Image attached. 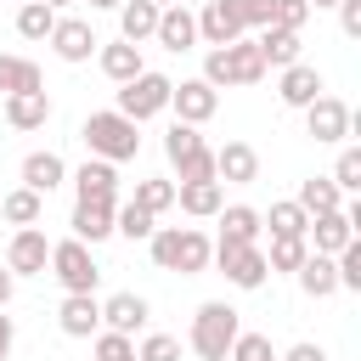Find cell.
Instances as JSON below:
<instances>
[{
  "label": "cell",
  "instance_id": "obj_8",
  "mask_svg": "<svg viewBox=\"0 0 361 361\" xmlns=\"http://www.w3.org/2000/svg\"><path fill=\"white\" fill-rule=\"evenodd\" d=\"M51 271H56V282L68 293H96V282H102V271L90 259V243H79V237L51 243Z\"/></svg>",
  "mask_w": 361,
  "mask_h": 361
},
{
  "label": "cell",
  "instance_id": "obj_2",
  "mask_svg": "<svg viewBox=\"0 0 361 361\" xmlns=\"http://www.w3.org/2000/svg\"><path fill=\"white\" fill-rule=\"evenodd\" d=\"M141 124L135 118H124L118 107H102V113H90L85 124H79V135H85V147H90V158H107V164H124V158H135L141 152V135H135Z\"/></svg>",
  "mask_w": 361,
  "mask_h": 361
},
{
  "label": "cell",
  "instance_id": "obj_45",
  "mask_svg": "<svg viewBox=\"0 0 361 361\" xmlns=\"http://www.w3.org/2000/svg\"><path fill=\"white\" fill-rule=\"evenodd\" d=\"M282 361H327V350H322V344H310V338H305V344H293V350H288V355H282Z\"/></svg>",
  "mask_w": 361,
  "mask_h": 361
},
{
  "label": "cell",
  "instance_id": "obj_14",
  "mask_svg": "<svg viewBox=\"0 0 361 361\" xmlns=\"http://www.w3.org/2000/svg\"><path fill=\"white\" fill-rule=\"evenodd\" d=\"M113 209H118L113 197H79V203H73V220H68L73 237L90 243V248H96L102 237H113Z\"/></svg>",
  "mask_w": 361,
  "mask_h": 361
},
{
  "label": "cell",
  "instance_id": "obj_9",
  "mask_svg": "<svg viewBox=\"0 0 361 361\" xmlns=\"http://www.w3.org/2000/svg\"><path fill=\"white\" fill-rule=\"evenodd\" d=\"M45 265H51V237L39 226H17L11 248H6V271L11 276H45Z\"/></svg>",
  "mask_w": 361,
  "mask_h": 361
},
{
  "label": "cell",
  "instance_id": "obj_38",
  "mask_svg": "<svg viewBox=\"0 0 361 361\" xmlns=\"http://www.w3.org/2000/svg\"><path fill=\"white\" fill-rule=\"evenodd\" d=\"M96 361H130L135 355V338L130 333H113V327H96Z\"/></svg>",
  "mask_w": 361,
  "mask_h": 361
},
{
  "label": "cell",
  "instance_id": "obj_27",
  "mask_svg": "<svg viewBox=\"0 0 361 361\" xmlns=\"http://www.w3.org/2000/svg\"><path fill=\"white\" fill-rule=\"evenodd\" d=\"M73 192H79V197H113V192H118V164H107V158H85L79 175H73Z\"/></svg>",
  "mask_w": 361,
  "mask_h": 361
},
{
  "label": "cell",
  "instance_id": "obj_11",
  "mask_svg": "<svg viewBox=\"0 0 361 361\" xmlns=\"http://www.w3.org/2000/svg\"><path fill=\"white\" fill-rule=\"evenodd\" d=\"M192 17H197V39H209V45H231L248 34L237 0H203V11H192Z\"/></svg>",
  "mask_w": 361,
  "mask_h": 361
},
{
  "label": "cell",
  "instance_id": "obj_46",
  "mask_svg": "<svg viewBox=\"0 0 361 361\" xmlns=\"http://www.w3.org/2000/svg\"><path fill=\"white\" fill-rule=\"evenodd\" d=\"M11 344H17V327H11V316H6V310H0V361H6V355H11Z\"/></svg>",
  "mask_w": 361,
  "mask_h": 361
},
{
  "label": "cell",
  "instance_id": "obj_16",
  "mask_svg": "<svg viewBox=\"0 0 361 361\" xmlns=\"http://www.w3.org/2000/svg\"><path fill=\"white\" fill-rule=\"evenodd\" d=\"M322 90H327V85H322V73H316L310 62H288V68H282V79H276L282 107H299V113H305V107H310Z\"/></svg>",
  "mask_w": 361,
  "mask_h": 361
},
{
  "label": "cell",
  "instance_id": "obj_13",
  "mask_svg": "<svg viewBox=\"0 0 361 361\" xmlns=\"http://www.w3.org/2000/svg\"><path fill=\"white\" fill-rule=\"evenodd\" d=\"M350 124H355V113H350L338 96H327V90L305 107V130H310L316 141H344V135H350Z\"/></svg>",
  "mask_w": 361,
  "mask_h": 361
},
{
  "label": "cell",
  "instance_id": "obj_50",
  "mask_svg": "<svg viewBox=\"0 0 361 361\" xmlns=\"http://www.w3.org/2000/svg\"><path fill=\"white\" fill-rule=\"evenodd\" d=\"M45 6H51V11H62V6H73V0H45Z\"/></svg>",
  "mask_w": 361,
  "mask_h": 361
},
{
  "label": "cell",
  "instance_id": "obj_21",
  "mask_svg": "<svg viewBox=\"0 0 361 361\" xmlns=\"http://www.w3.org/2000/svg\"><path fill=\"white\" fill-rule=\"evenodd\" d=\"M293 276H299V288H305L310 299H333V293H338V265H333V254H316V248H310Z\"/></svg>",
  "mask_w": 361,
  "mask_h": 361
},
{
  "label": "cell",
  "instance_id": "obj_28",
  "mask_svg": "<svg viewBox=\"0 0 361 361\" xmlns=\"http://www.w3.org/2000/svg\"><path fill=\"white\" fill-rule=\"evenodd\" d=\"M158 11H164V6H152V0H124V6H118V39H130V45L152 39Z\"/></svg>",
  "mask_w": 361,
  "mask_h": 361
},
{
  "label": "cell",
  "instance_id": "obj_31",
  "mask_svg": "<svg viewBox=\"0 0 361 361\" xmlns=\"http://www.w3.org/2000/svg\"><path fill=\"white\" fill-rule=\"evenodd\" d=\"M39 214H45V197L28 192V186H17V192L0 197V220H11V226H39Z\"/></svg>",
  "mask_w": 361,
  "mask_h": 361
},
{
  "label": "cell",
  "instance_id": "obj_24",
  "mask_svg": "<svg viewBox=\"0 0 361 361\" xmlns=\"http://www.w3.org/2000/svg\"><path fill=\"white\" fill-rule=\"evenodd\" d=\"M62 180H68V164H62L56 152H28V158H23V186H28V192L45 197V192H56Z\"/></svg>",
  "mask_w": 361,
  "mask_h": 361
},
{
  "label": "cell",
  "instance_id": "obj_51",
  "mask_svg": "<svg viewBox=\"0 0 361 361\" xmlns=\"http://www.w3.org/2000/svg\"><path fill=\"white\" fill-rule=\"evenodd\" d=\"M152 6H169V0H152Z\"/></svg>",
  "mask_w": 361,
  "mask_h": 361
},
{
  "label": "cell",
  "instance_id": "obj_4",
  "mask_svg": "<svg viewBox=\"0 0 361 361\" xmlns=\"http://www.w3.org/2000/svg\"><path fill=\"white\" fill-rule=\"evenodd\" d=\"M243 333V322H237V310L226 305V299H209V305H197V316H192V333H186V344L203 355V361H226V350H231V338Z\"/></svg>",
  "mask_w": 361,
  "mask_h": 361
},
{
  "label": "cell",
  "instance_id": "obj_26",
  "mask_svg": "<svg viewBox=\"0 0 361 361\" xmlns=\"http://www.w3.org/2000/svg\"><path fill=\"white\" fill-rule=\"evenodd\" d=\"M254 45H259L265 68H288V62H299V51H305V45H299V34H293V28H276V23H271V28H259V34H254Z\"/></svg>",
  "mask_w": 361,
  "mask_h": 361
},
{
  "label": "cell",
  "instance_id": "obj_52",
  "mask_svg": "<svg viewBox=\"0 0 361 361\" xmlns=\"http://www.w3.org/2000/svg\"><path fill=\"white\" fill-rule=\"evenodd\" d=\"M197 6H203V0H197Z\"/></svg>",
  "mask_w": 361,
  "mask_h": 361
},
{
  "label": "cell",
  "instance_id": "obj_17",
  "mask_svg": "<svg viewBox=\"0 0 361 361\" xmlns=\"http://www.w3.org/2000/svg\"><path fill=\"white\" fill-rule=\"evenodd\" d=\"M214 180H231V186L259 180V152H254L248 141H226V147H214Z\"/></svg>",
  "mask_w": 361,
  "mask_h": 361
},
{
  "label": "cell",
  "instance_id": "obj_7",
  "mask_svg": "<svg viewBox=\"0 0 361 361\" xmlns=\"http://www.w3.org/2000/svg\"><path fill=\"white\" fill-rule=\"evenodd\" d=\"M169 73H152V68H141L135 79H124V90H118V113L124 118H135V124H147V118H158L164 107H169Z\"/></svg>",
  "mask_w": 361,
  "mask_h": 361
},
{
  "label": "cell",
  "instance_id": "obj_3",
  "mask_svg": "<svg viewBox=\"0 0 361 361\" xmlns=\"http://www.w3.org/2000/svg\"><path fill=\"white\" fill-rule=\"evenodd\" d=\"M203 79H209L214 90H226V85H259V79H265V56H259V45H254L248 34L231 39V45H209Z\"/></svg>",
  "mask_w": 361,
  "mask_h": 361
},
{
  "label": "cell",
  "instance_id": "obj_48",
  "mask_svg": "<svg viewBox=\"0 0 361 361\" xmlns=\"http://www.w3.org/2000/svg\"><path fill=\"white\" fill-rule=\"evenodd\" d=\"M124 0H90V11H118Z\"/></svg>",
  "mask_w": 361,
  "mask_h": 361
},
{
  "label": "cell",
  "instance_id": "obj_10",
  "mask_svg": "<svg viewBox=\"0 0 361 361\" xmlns=\"http://www.w3.org/2000/svg\"><path fill=\"white\" fill-rule=\"evenodd\" d=\"M169 107H175L180 124H203V118H214L220 90H214L209 79H180V85H169Z\"/></svg>",
  "mask_w": 361,
  "mask_h": 361
},
{
  "label": "cell",
  "instance_id": "obj_29",
  "mask_svg": "<svg viewBox=\"0 0 361 361\" xmlns=\"http://www.w3.org/2000/svg\"><path fill=\"white\" fill-rule=\"evenodd\" d=\"M305 214H327V209H338L344 203V192L333 186V175H310V180H299V197H293Z\"/></svg>",
  "mask_w": 361,
  "mask_h": 361
},
{
  "label": "cell",
  "instance_id": "obj_42",
  "mask_svg": "<svg viewBox=\"0 0 361 361\" xmlns=\"http://www.w3.org/2000/svg\"><path fill=\"white\" fill-rule=\"evenodd\" d=\"M305 17H310V6H305V0H271V23H276V28H293V34H299V28H305Z\"/></svg>",
  "mask_w": 361,
  "mask_h": 361
},
{
  "label": "cell",
  "instance_id": "obj_6",
  "mask_svg": "<svg viewBox=\"0 0 361 361\" xmlns=\"http://www.w3.org/2000/svg\"><path fill=\"white\" fill-rule=\"evenodd\" d=\"M214 265H220V276L231 282V288H265V276H271V265H265V248L259 243H231V237H220L214 243V254H209Z\"/></svg>",
  "mask_w": 361,
  "mask_h": 361
},
{
  "label": "cell",
  "instance_id": "obj_22",
  "mask_svg": "<svg viewBox=\"0 0 361 361\" xmlns=\"http://www.w3.org/2000/svg\"><path fill=\"white\" fill-rule=\"evenodd\" d=\"M147 316H152V310H147V299H141V293H113V299L102 305V327L130 333V338L147 327Z\"/></svg>",
  "mask_w": 361,
  "mask_h": 361
},
{
  "label": "cell",
  "instance_id": "obj_30",
  "mask_svg": "<svg viewBox=\"0 0 361 361\" xmlns=\"http://www.w3.org/2000/svg\"><path fill=\"white\" fill-rule=\"evenodd\" d=\"M259 231H265L259 209H248V203L220 209V237H231V243H259Z\"/></svg>",
  "mask_w": 361,
  "mask_h": 361
},
{
  "label": "cell",
  "instance_id": "obj_25",
  "mask_svg": "<svg viewBox=\"0 0 361 361\" xmlns=\"http://www.w3.org/2000/svg\"><path fill=\"white\" fill-rule=\"evenodd\" d=\"M175 203H180L186 214L209 220V214L226 209V192H220V180H180V186H175Z\"/></svg>",
  "mask_w": 361,
  "mask_h": 361
},
{
  "label": "cell",
  "instance_id": "obj_39",
  "mask_svg": "<svg viewBox=\"0 0 361 361\" xmlns=\"http://www.w3.org/2000/svg\"><path fill=\"white\" fill-rule=\"evenodd\" d=\"M226 361H276V350H271L265 333H237L231 350H226Z\"/></svg>",
  "mask_w": 361,
  "mask_h": 361
},
{
  "label": "cell",
  "instance_id": "obj_23",
  "mask_svg": "<svg viewBox=\"0 0 361 361\" xmlns=\"http://www.w3.org/2000/svg\"><path fill=\"white\" fill-rule=\"evenodd\" d=\"M96 62H102V73L113 79V85H124V79H135L147 62H141V45H130V39H113V45H96Z\"/></svg>",
  "mask_w": 361,
  "mask_h": 361
},
{
  "label": "cell",
  "instance_id": "obj_37",
  "mask_svg": "<svg viewBox=\"0 0 361 361\" xmlns=\"http://www.w3.org/2000/svg\"><path fill=\"white\" fill-rule=\"evenodd\" d=\"M135 203H141L147 214H164V209L175 203V180H164V175H152V180H141V186H135Z\"/></svg>",
  "mask_w": 361,
  "mask_h": 361
},
{
  "label": "cell",
  "instance_id": "obj_44",
  "mask_svg": "<svg viewBox=\"0 0 361 361\" xmlns=\"http://www.w3.org/2000/svg\"><path fill=\"white\" fill-rule=\"evenodd\" d=\"M338 23H344V34L355 39V34H361V0H338Z\"/></svg>",
  "mask_w": 361,
  "mask_h": 361
},
{
  "label": "cell",
  "instance_id": "obj_41",
  "mask_svg": "<svg viewBox=\"0 0 361 361\" xmlns=\"http://www.w3.org/2000/svg\"><path fill=\"white\" fill-rule=\"evenodd\" d=\"M135 361H180V338H169V333H147L141 350H135Z\"/></svg>",
  "mask_w": 361,
  "mask_h": 361
},
{
  "label": "cell",
  "instance_id": "obj_40",
  "mask_svg": "<svg viewBox=\"0 0 361 361\" xmlns=\"http://www.w3.org/2000/svg\"><path fill=\"white\" fill-rule=\"evenodd\" d=\"M333 186H338V192H361V147H344V152H338Z\"/></svg>",
  "mask_w": 361,
  "mask_h": 361
},
{
  "label": "cell",
  "instance_id": "obj_43",
  "mask_svg": "<svg viewBox=\"0 0 361 361\" xmlns=\"http://www.w3.org/2000/svg\"><path fill=\"white\" fill-rule=\"evenodd\" d=\"M243 28H271V0H237Z\"/></svg>",
  "mask_w": 361,
  "mask_h": 361
},
{
  "label": "cell",
  "instance_id": "obj_36",
  "mask_svg": "<svg viewBox=\"0 0 361 361\" xmlns=\"http://www.w3.org/2000/svg\"><path fill=\"white\" fill-rule=\"evenodd\" d=\"M310 254V243L305 237H276L271 231V248H265V265L271 271H299V259Z\"/></svg>",
  "mask_w": 361,
  "mask_h": 361
},
{
  "label": "cell",
  "instance_id": "obj_35",
  "mask_svg": "<svg viewBox=\"0 0 361 361\" xmlns=\"http://www.w3.org/2000/svg\"><path fill=\"white\" fill-rule=\"evenodd\" d=\"M259 220H265L276 237H305V231H310V214H305L293 197H288V203H271V214H259Z\"/></svg>",
  "mask_w": 361,
  "mask_h": 361
},
{
  "label": "cell",
  "instance_id": "obj_49",
  "mask_svg": "<svg viewBox=\"0 0 361 361\" xmlns=\"http://www.w3.org/2000/svg\"><path fill=\"white\" fill-rule=\"evenodd\" d=\"M305 6H310V11H327V6H338V0H305Z\"/></svg>",
  "mask_w": 361,
  "mask_h": 361
},
{
  "label": "cell",
  "instance_id": "obj_53",
  "mask_svg": "<svg viewBox=\"0 0 361 361\" xmlns=\"http://www.w3.org/2000/svg\"><path fill=\"white\" fill-rule=\"evenodd\" d=\"M130 361H135V355H130Z\"/></svg>",
  "mask_w": 361,
  "mask_h": 361
},
{
  "label": "cell",
  "instance_id": "obj_20",
  "mask_svg": "<svg viewBox=\"0 0 361 361\" xmlns=\"http://www.w3.org/2000/svg\"><path fill=\"white\" fill-rule=\"evenodd\" d=\"M350 237H355V226L344 220V203H338V209H327V214H310L305 243H316V254H338Z\"/></svg>",
  "mask_w": 361,
  "mask_h": 361
},
{
  "label": "cell",
  "instance_id": "obj_33",
  "mask_svg": "<svg viewBox=\"0 0 361 361\" xmlns=\"http://www.w3.org/2000/svg\"><path fill=\"white\" fill-rule=\"evenodd\" d=\"M152 220H158V214H147V209H141L135 197H130L124 209H113V231H118V237H130V243H147V237L158 231Z\"/></svg>",
  "mask_w": 361,
  "mask_h": 361
},
{
  "label": "cell",
  "instance_id": "obj_19",
  "mask_svg": "<svg viewBox=\"0 0 361 361\" xmlns=\"http://www.w3.org/2000/svg\"><path fill=\"white\" fill-rule=\"evenodd\" d=\"M51 118V96L45 90H11L6 96V124L11 130H45Z\"/></svg>",
  "mask_w": 361,
  "mask_h": 361
},
{
  "label": "cell",
  "instance_id": "obj_32",
  "mask_svg": "<svg viewBox=\"0 0 361 361\" xmlns=\"http://www.w3.org/2000/svg\"><path fill=\"white\" fill-rule=\"evenodd\" d=\"M0 90H6V96H11V90H45L39 62H28V56H0Z\"/></svg>",
  "mask_w": 361,
  "mask_h": 361
},
{
  "label": "cell",
  "instance_id": "obj_18",
  "mask_svg": "<svg viewBox=\"0 0 361 361\" xmlns=\"http://www.w3.org/2000/svg\"><path fill=\"white\" fill-rule=\"evenodd\" d=\"M56 327H62L68 338H90V333L102 327V299H96V293H68L62 310H56Z\"/></svg>",
  "mask_w": 361,
  "mask_h": 361
},
{
  "label": "cell",
  "instance_id": "obj_34",
  "mask_svg": "<svg viewBox=\"0 0 361 361\" xmlns=\"http://www.w3.org/2000/svg\"><path fill=\"white\" fill-rule=\"evenodd\" d=\"M51 28H56V11H51L45 0H23V6H17V34H23V39H45Z\"/></svg>",
  "mask_w": 361,
  "mask_h": 361
},
{
  "label": "cell",
  "instance_id": "obj_1",
  "mask_svg": "<svg viewBox=\"0 0 361 361\" xmlns=\"http://www.w3.org/2000/svg\"><path fill=\"white\" fill-rule=\"evenodd\" d=\"M147 243H152V259H158V271H180V276H197V271H209V254H214V243H209L197 226H158Z\"/></svg>",
  "mask_w": 361,
  "mask_h": 361
},
{
  "label": "cell",
  "instance_id": "obj_15",
  "mask_svg": "<svg viewBox=\"0 0 361 361\" xmlns=\"http://www.w3.org/2000/svg\"><path fill=\"white\" fill-rule=\"evenodd\" d=\"M152 39H158L164 51H192V45H197V17H192L180 0H169V6L158 11V28H152Z\"/></svg>",
  "mask_w": 361,
  "mask_h": 361
},
{
  "label": "cell",
  "instance_id": "obj_12",
  "mask_svg": "<svg viewBox=\"0 0 361 361\" xmlns=\"http://www.w3.org/2000/svg\"><path fill=\"white\" fill-rule=\"evenodd\" d=\"M45 39H51V51H56L62 62H90V56H96V45H102V39H96V28H90L85 17H56V28H51Z\"/></svg>",
  "mask_w": 361,
  "mask_h": 361
},
{
  "label": "cell",
  "instance_id": "obj_47",
  "mask_svg": "<svg viewBox=\"0 0 361 361\" xmlns=\"http://www.w3.org/2000/svg\"><path fill=\"white\" fill-rule=\"evenodd\" d=\"M11 288H17V276H11V271H6V265H0V310H6V305H11Z\"/></svg>",
  "mask_w": 361,
  "mask_h": 361
},
{
  "label": "cell",
  "instance_id": "obj_5",
  "mask_svg": "<svg viewBox=\"0 0 361 361\" xmlns=\"http://www.w3.org/2000/svg\"><path fill=\"white\" fill-rule=\"evenodd\" d=\"M164 158L180 169V180H214V152L203 147V135H197V124H169L164 130ZM175 180V186H180Z\"/></svg>",
  "mask_w": 361,
  "mask_h": 361
}]
</instances>
